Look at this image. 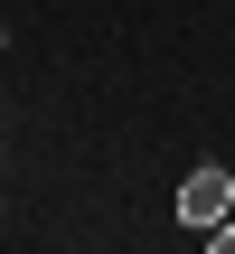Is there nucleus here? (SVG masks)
I'll return each instance as SVG.
<instances>
[{
    "instance_id": "f03ea898",
    "label": "nucleus",
    "mask_w": 235,
    "mask_h": 254,
    "mask_svg": "<svg viewBox=\"0 0 235 254\" xmlns=\"http://www.w3.org/2000/svg\"><path fill=\"white\" fill-rule=\"evenodd\" d=\"M207 254H235V226H226V217H217V226H207Z\"/></svg>"
},
{
    "instance_id": "f257e3e1",
    "label": "nucleus",
    "mask_w": 235,
    "mask_h": 254,
    "mask_svg": "<svg viewBox=\"0 0 235 254\" xmlns=\"http://www.w3.org/2000/svg\"><path fill=\"white\" fill-rule=\"evenodd\" d=\"M217 217H235V170L207 160V170H188V179H179V226H198V236H207Z\"/></svg>"
}]
</instances>
